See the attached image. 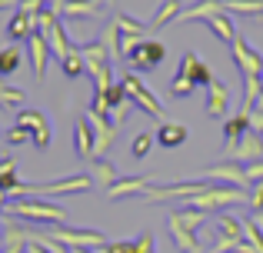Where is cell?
<instances>
[{
  "label": "cell",
  "mask_w": 263,
  "mask_h": 253,
  "mask_svg": "<svg viewBox=\"0 0 263 253\" xmlns=\"http://www.w3.org/2000/svg\"><path fill=\"white\" fill-rule=\"evenodd\" d=\"M100 44L107 47V53H110V57H120V27L114 24V17L107 20V27H103V37H100Z\"/></svg>",
  "instance_id": "cell-31"
},
{
  "label": "cell",
  "mask_w": 263,
  "mask_h": 253,
  "mask_svg": "<svg viewBox=\"0 0 263 253\" xmlns=\"http://www.w3.org/2000/svg\"><path fill=\"white\" fill-rule=\"evenodd\" d=\"M167 230H170V237H174V243H177V250H180V253H200L197 230L183 227L177 217H167Z\"/></svg>",
  "instance_id": "cell-16"
},
{
  "label": "cell",
  "mask_w": 263,
  "mask_h": 253,
  "mask_svg": "<svg viewBox=\"0 0 263 253\" xmlns=\"http://www.w3.org/2000/svg\"><path fill=\"white\" fill-rule=\"evenodd\" d=\"M120 87H123V93H127V100L134 107H140L147 117H154V120H167V107H160V100L154 97V93L147 90V84L140 80V73H134V70H127L123 73V80H120Z\"/></svg>",
  "instance_id": "cell-2"
},
{
  "label": "cell",
  "mask_w": 263,
  "mask_h": 253,
  "mask_svg": "<svg viewBox=\"0 0 263 253\" xmlns=\"http://www.w3.org/2000/svg\"><path fill=\"white\" fill-rule=\"evenodd\" d=\"M177 73H180V77H186L190 84H197V87H210L213 80H217V77H213V70H210V67H206L193 50H186L183 57H180V70H177Z\"/></svg>",
  "instance_id": "cell-9"
},
{
  "label": "cell",
  "mask_w": 263,
  "mask_h": 253,
  "mask_svg": "<svg viewBox=\"0 0 263 253\" xmlns=\"http://www.w3.org/2000/svg\"><path fill=\"white\" fill-rule=\"evenodd\" d=\"M50 237L53 240H60L64 247H87V250H100L103 243H110L107 240V233H100V230H80V227H50Z\"/></svg>",
  "instance_id": "cell-5"
},
{
  "label": "cell",
  "mask_w": 263,
  "mask_h": 253,
  "mask_svg": "<svg viewBox=\"0 0 263 253\" xmlns=\"http://www.w3.org/2000/svg\"><path fill=\"white\" fill-rule=\"evenodd\" d=\"M260 137H263V127H260Z\"/></svg>",
  "instance_id": "cell-43"
},
{
  "label": "cell",
  "mask_w": 263,
  "mask_h": 253,
  "mask_svg": "<svg viewBox=\"0 0 263 253\" xmlns=\"http://www.w3.org/2000/svg\"><path fill=\"white\" fill-rule=\"evenodd\" d=\"M154 143H157L154 133H137L134 143H130V157H134V160H147L150 150H154Z\"/></svg>",
  "instance_id": "cell-32"
},
{
  "label": "cell",
  "mask_w": 263,
  "mask_h": 253,
  "mask_svg": "<svg viewBox=\"0 0 263 253\" xmlns=\"http://www.w3.org/2000/svg\"><path fill=\"white\" fill-rule=\"evenodd\" d=\"M203 180H213V183H227V187H250L247 183V167L237 160H223L217 167L203 170Z\"/></svg>",
  "instance_id": "cell-8"
},
{
  "label": "cell",
  "mask_w": 263,
  "mask_h": 253,
  "mask_svg": "<svg viewBox=\"0 0 263 253\" xmlns=\"http://www.w3.org/2000/svg\"><path fill=\"white\" fill-rule=\"evenodd\" d=\"M27 53H30V64H33V77L37 80H44L47 77V64H50V44H47V37L44 33H33L30 40H27Z\"/></svg>",
  "instance_id": "cell-12"
},
{
  "label": "cell",
  "mask_w": 263,
  "mask_h": 253,
  "mask_svg": "<svg viewBox=\"0 0 263 253\" xmlns=\"http://www.w3.org/2000/svg\"><path fill=\"white\" fill-rule=\"evenodd\" d=\"M27 93L20 90V87H10L4 77H0V107H7V110H13V107H24Z\"/></svg>",
  "instance_id": "cell-30"
},
{
  "label": "cell",
  "mask_w": 263,
  "mask_h": 253,
  "mask_svg": "<svg viewBox=\"0 0 263 253\" xmlns=\"http://www.w3.org/2000/svg\"><path fill=\"white\" fill-rule=\"evenodd\" d=\"M154 137H157V143H160V147H170V150H174V147H183V143H186L190 130H186L183 124H170V120H163V124L157 127Z\"/></svg>",
  "instance_id": "cell-20"
},
{
  "label": "cell",
  "mask_w": 263,
  "mask_h": 253,
  "mask_svg": "<svg viewBox=\"0 0 263 253\" xmlns=\"http://www.w3.org/2000/svg\"><path fill=\"white\" fill-rule=\"evenodd\" d=\"M227 107H230V90L223 80H213L206 87V117H223Z\"/></svg>",
  "instance_id": "cell-17"
},
{
  "label": "cell",
  "mask_w": 263,
  "mask_h": 253,
  "mask_svg": "<svg viewBox=\"0 0 263 253\" xmlns=\"http://www.w3.org/2000/svg\"><path fill=\"white\" fill-rule=\"evenodd\" d=\"M130 253H154V233H140V240H130Z\"/></svg>",
  "instance_id": "cell-36"
},
{
  "label": "cell",
  "mask_w": 263,
  "mask_h": 253,
  "mask_svg": "<svg viewBox=\"0 0 263 253\" xmlns=\"http://www.w3.org/2000/svg\"><path fill=\"white\" fill-rule=\"evenodd\" d=\"M193 90H197V84H190V80L180 77V73H177L174 80H170V97H174V100H186Z\"/></svg>",
  "instance_id": "cell-34"
},
{
  "label": "cell",
  "mask_w": 263,
  "mask_h": 253,
  "mask_svg": "<svg viewBox=\"0 0 263 253\" xmlns=\"http://www.w3.org/2000/svg\"><path fill=\"white\" fill-rule=\"evenodd\" d=\"M24 253H50V250H47V247H40L37 240H27V250H24Z\"/></svg>",
  "instance_id": "cell-40"
},
{
  "label": "cell",
  "mask_w": 263,
  "mask_h": 253,
  "mask_svg": "<svg viewBox=\"0 0 263 253\" xmlns=\"http://www.w3.org/2000/svg\"><path fill=\"white\" fill-rule=\"evenodd\" d=\"M217 237H230V240H243V220H237L233 213H217Z\"/></svg>",
  "instance_id": "cell-25"
},
{
  "label": "cell",
  "mask_w": 263,
  "mask_h": 253,
  "mask_svg": "<svg viewBox=\"0 0 263 253\" xmlns=\"http://www.w3.org/2000/svg\"><path fill=\"white\" fill-rule=\"evenodd\" d=\"M44 0H17V10L20 13H30V17H40V10H44Z\"/></svg>",
  "instance_id": "cell-37"
},
{
  "label": "cell",
  "mask_w": 263,
  "mask_h": 253,
  "mask_svg": "<svg viewBox=\"0 0 263 253\" xmlns=\"http://www.w3.org/2000/svg\"><path fill=\"white\" fill-rule=\"evenodd\" d=\"M163 57H167V47H163L160 40H137V47L123 60H127V70L150 73V70H157V67L163 64Z\"/></svg>",
  "instance_id": "cell-4"
},
{
  "label": "cell",
  "mask_w": 263,
  "mask_h": 253,
  "mask_svg": "<svg viewBox=\"0 0 263 253\" xmlns=\"http://www.w3.org/2000/svg\"><path fill=\"white\" fill-rule=\"evenodd\" d=\"M20 64H24V50L17 44L0 47V77H13L20 70Z\"/></svg>",
  "instance_id": "cell-24"
},
{
  "label": "cell",
  "mask_w": 263,
  "mask_h": 253,
  "mask_svg": "<svg viewBox=\"0 0 263 253\" xmlns=\"http://www.w3.org/2000/svg\"><path fill=\"white\" fill-rule=\"evenodd\" d=\"M10 217L24 223H47V227H60L67 220V210L60 203L40 200V197H20V200H10Z\"/></svg>",
  "instance_id": "cell-1"
},
{
  "label": "cell",
  "mask_w": 263,
  "mask_h": 253,
  "mask_svg": "<svg viewBox=\"0 0 263 253\" xmlns=\"http://www.w3.org/2000/svg\"><path fill=\"white\" fill-rule=\"evenodd\" d=\"M180 13H183V0H163V4L157 7L154 20L147 24V30H163V27H174Z\"/></svg>",
  "instance_id": "cell-18"
},
{
  "label": "cell",
  "mask_w": 263,
  "mask_h": 253,
  "mask_svg": "<svg viewBox=\"0 0 263 253\" xmlns=\"http://www.w3.org/2000/svg\"><path fill=\"white\" fill-rule=\"evenodd\" d=\"M37 33V17H30V13H13L10 20H7V37L13 40V44H27V40Z\"/></svg>",
  "instance_id": "cell-13"
},
{
  "label": "cell",
  "mask_w": 263,
  "mask_h": 253,
  "mask_svg": "<svg viewBox=\"0 0 263 253\" xmlns=\"http://www.w3.org/2000/svg\"><path fill=\"white\" fill-rule=\"evenodd\" d=\"M57 13H60V17H73V20H80V17H100L103 4H100V0H67Z\"/></svg>",
  "instance_id": "cell-21"
},
{
  "label": "cell",
  "mask_w": 263,
  "mask_h": 253,
  "mask_svg": "<svg viewBox=\"0 0 263 253\" xmlns=\"http://www.w3.org/2000/svg\"><path fill=\"white\" fill-rule=\"evenodd\" d=\"M243 237H247V243H250L257 253H263V230L257 227L253 217H247V220H243Z\"/></svg>",
  "instance_id": "cell-33"
},
{
  "label": "cell",
  "mask_w": 263,
  "mask_h": 253,
  "mask_svg": "<svg viewBox=\"0 0 263 253\" xmlns=\"http://www.w3.org/2000/svg\"><path fill=\"white\" fill-rule=\"evenodd\" d=\"M227 13H243V17H263V0H223Z\"/></svg>",
  "instance_id": "cell-29"
},
{
  "label": "cell",
  "mask_w": 263,
  "mask_h": 253,
  "mask_svg": "<svg viewBox=\"0 0 263 253\" xmlns=\"http://www.w3.org/2000/svg\"><path fill=\"white\" fill-rule=\"evenodd\" d=\"M57 67H60V73H64L67 80H77V77H84L87 73V67H84V57H80V50L73 47L67 57H60L57 60Z\"/></svg>",
  "instance_id": "cell-26"
},
{
  "label": "cell",
  "mask_w": 263,
  "mask_h": 253,
  "mask_svg": "<svg viewBox=\"0 0 263 253\" xmlns=\"http://www.w3.org/2000/svg\"><path fill=\"white\" fill-rule=\"evenodd\" d=\"M87 120H90V127H93V160H100V157L114 147L117 127H114V120H107V117H90L87 113Z\"/></svg>",
  "instance_id": "cell-11"
},
{
  "label": "cell",
  "mask_w": 263,
  "mask_h": 253,
  "mask_svg": "<svg viewBox=\"0 0 263 253\" xmlns=\"http://www.w3.org/2000/svg\"><path fill=\"white\" fill-rule=\"evenodd\" d=\"M77 50H80V57H84L87 73L93 77V87H110V84H114V57L107 53V47H103L100 40H93V44H80Z\"/></svg>",
  "instance_id": "cell-3"
},
{
  "label": "cell",
  "mask_w": 263,
  "mask_h": 253,
  "mask_svg": "<svg viewBox=\"0 0 263 253\" xmlns=\"http://www.w3.org/2000/svg\"><path fill=\"white\" fill-rule=\"evenodd\" d=\"M114 24L120 27V37H137V40H143V33H147V24H140V20L130 17V13H114Z\"/></svg>",
  "instance_id": "cell-28"
},
{
  "label": "cell",
  "mask_w": 263,
  "mask_h": 253,
  "mask_svg": "<svg viewBox=\"0 0 263 253\" xmlns=\"http://www.w3.org/2000/svg\"><path fill=\"white\" fill-rule=\"evenodd\" d=\"M73 150H77L80 160H93V127L87 117L73 120Z\"/></svg>",
  "instance_id": "cell-14"
},
{
  "label": "cell",
  "mask_w": 263,
  "mask_h": 253,
  "mask_svg": "<svg viewBox=\"0 0 263 253\" xmlns=\"http://www.w3.org/2000/svg\"><path fill=\"white\" fill-rule=\"evenodd\" d=\"M90 177H93V183H97V187H103V190L114 187V183L120 180L117 167H114L110 160H103V157H100V160H93V173H90Z\"/></svg>",
  "instance_id": "cell-27"
},
{
  "label": "cell",
  "mask_w": 263,
  "mask_h": 253,
  "mask_svg": "<svg viewBox=\"0 0 263 253\" xmlns=\"http://www.w3.org/2000/svg\"><path fill=\"white\" fill-rule=\"evenodd\" d=\"M100 253H130V240H117V243H103Z\"/></svg>",
  "instance_id": "cell-39"
},
{
  "label": "cell",
  "mask_w": 263,
  "mask_h": 253,
  "mask_svg": "<svg viewBox=\"0 0 263 253\" xmlns=\"http://www.w3.org/2000/svg\"><path fill=\"white\" fill-rule=\"evenodd\" d=\"M227 157L237 160V163H257V160H263V137L257 133V130H247V133L240 137V143Z\"/></svg>",
  "instance_id": "cell-10"
},
{
  "label": "cell",
  "mask_w": 263,
  "mask_h": 253,
  "mask_svg": "<svg viewBox=\"0 0 263 253\" xmlns=\"http://www.w3.org/2000/svg\"><path fill=\"white\" fill-rule=\"evenodd\" d=\"M10 4H17V0H0V10H4V7H10Z\"/></svg>",
  "instance_id": "cell-41"
},
{
  "label": "cell",
  "mask_w": 263,
  "mask_h": 253,
  "mask_svg": "<svg viewBox=\"0 0 263 253\" xmlns=\"http://www.w3.org/2000/svg\"><path fill=\"white\" fill-rule=\"evenodd\" d=\"M206 27H210V33L217 40H223V44H233V40H237V27H233V20H230V13H227V10L206 17Z\"/></svg>",
  "instance_id": "cell-22"
},
{
  "label": "cell",
  "mask_w": 263,
  "mask_h": 253,
  "mask_svg": "<svg viewBox=\"0 0 263 253\" xmlns=\"http://www.w3.org/2000/svg\"><path fill=\"white\" fill-rule=\"evenodd\" d=\"M247 130H250V113H243V110L233 113V117L223 124V147H227V153L240 143V137H243Z\"/></svg>",
  "instance_id": "cell-19"
},
{
  "label": "cell",
  "mask_w": 263,
  "mask_h": 253,
  "mask_svg": "<svg viewBox=\"0 0 263 253\" xmlns=\"http://www.w3.org/2000/svg\"><path fill=\"white\" fill-rule=\"evenodd\" d=\"M260 93H263V73H260Z\"/></svg>",
  "instance_id": "cell-42"
},
{
  "label": "cell",
  "mask_w": 263,
  "mask_h": 253,
  "mask_svg": "<svg viewBox=\"0 0 263 253\" xmlns=\"http://www.w3.org/2000/svg\"><path fill=\"white\" fill-rule=\"evenodd\" d=\"M4 140L10 143V147H24V143H30V130L20 127V124H13V127L4 133Z\"/></svg>",
  "instance_id": "cell-35"
},
{
  "label": "cell",
  "mask_w": 263,
  "mask_h": 253,
  "mask_svg": "<svg viewBox=\"0 0 263 253\" xmlns=\"http://www.w3.org/2000/svg\"><path fill=\"white\" fill-rule=\"evenodd\" d=\"M150 187V177H120L114 187H107L110 200H127V197H140Z\"/></svg>",
  "instance_id": "cell-15"
},
{
  "label": "cell",
  "mask_w": 263,
  "mask_h": 253,
  "mask_svg": "<svg viewBox=\"0 0 263 253\" xmlns=\"http://www.w3.org/2000/svg\"><path fill=\"white\" fill-rule=\"evenodd\" d=\"M230 57H233V64H237V70H240V77H243V80H260V73H263V53L253 50L240 33H237V40L230 44Z\"/></svg>",
  "instance_id": "cell-6"
},
{
  "label": "cell",
  "mask_w": 263,
  "mask_h": 253,
  "mask_svg": "<svg viewBox=\"0 0 263 253\" xmlns=\"http://www.w3.org/2000/svg\"><path fill=\"white\" fill-rule=\"evenodd\" d=\"M17 124L30 130V140H33V147H37V150L50 147V124H47V117L40 110H33V107H20Z\"/></svg>",
  "instance_id": "cell-7"
},
{
  "label": "cell",
  "mask_w": 263,
  "mask_h": 253,
  "mask_svg": "<svg viewBox=\"0 0 263 253\" xmlns=\"http://www.w3.org/2000/svg\"><path fill=\"white\" fill-rule=\"evenodd\" d=\"M44 37H47V44H50V53H53L57 60L67 57V53L73 50V44H70V37H67V30H64V24H60V20L50 27V30H44Z\"/></svg>",
  "instance_id": "cell-23"
},
{
  "label": "cell",
  "mask_w": 263,
  "mask_h": 253,
  "mask_svg": "<svg viewBox=\"0 0 263 253\" xmlns=\"http://www.w3.org/2000/svg\"><path fill=\"white\" fill-rule=\"evenodd\" d=\"M247 203H250V210H253V213H263V180H260V183H253L250 200H247Z\"/></svg>",
  "instance_id": "cell-38"
}]
</instances>
